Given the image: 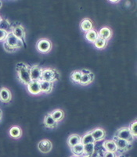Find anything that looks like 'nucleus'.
Here are the masks:
<instances>
[{"label":"nucleus","mask_w":137,"mask_h":157,"mask_svg":"<svg viewBox=\"0 0 137 157\" xmlns=\"http://www.w3.org/2000/svg\"><path fill=\"white\" fill-rule=\"evenodd\" d=\"M36 48L38 52H42V53H46V52H49L50 51L51 48H52V45H51V42H49V40L42 38V39H40L37 42Z\"/></svg>","instance_id":"0eeeda50"},{"label":"nucleus","mask_w":137,"mask_h":157,"mask_svg":"<svg viewBox=\"0 0 137 157\" xmlns=\"http://www.w3.org/2000/svg\"><path fill=\"white\" fill-rule=\"evenodd\" d=\"M25 46V44L21 42V40L18 39L15 35L11 32L8 33L6 38L4 41L3 47L6 52H15L17 49L21 48L22 47Z\"/></svg>","instance_id":"f03ea898"},{"label":"nucleus","mask_w":137,"mask_h":157,"mask_svg":"<svg viewBox=\"0 0 137 157\" xmlns=\"http://www.w3.org/2000/svg\"><path fill=\"white\" fill-rule=\"evenodd\" d=\"M43 123H44V125H45L47 128H56V127L57 126V124H58V122H57V121L53 118V117L51 116L50 113L45 115V118H44Z\"/></svg>","instance_id":"dca6fc26"},{"label":"nucleus","mask_w":137,"mask_h":157,"mask_svg":"<svg viewBox=\"0 0 137 157\" xmlns=\"http://www.w3.org/2000/svg\"><path fill=\"white\" fill-rule=\"evenodd\" d=\"M82 157H89V156H84V155H83V156H82Z\"/></svg>","instance_id":"e433bc0d"},{"label":"nucleus","mask_w":137,"mask_h":157,"mask_svg":"<svg viewBox=\"0 0 137 157\" xmlns=\"http://www.w3.org/2000/svg\"><path fill=\"white\" fill-rule=\"evenodd\" d=\"M60 79V74L57 70L53 68H46L42 70V81H49L53 83L54 81Z\"/></svg>","instance_id":"7ed1b4c3"},{"label":"nucleus","mask_w":137,"mask_h":157,"mask_svg":"<svg viewBox=\"0 0 137 157\" xmlns=\"http://www.w3.org/2000/svg\"><path fill=\"white\" fill-rule=\"evenodd\" d=\"M38 150L42 153H49L53 148L52 142L48 139H43L40 141L38 144Z\"/></svg>","instance_id":"6e6552de"},{"label":"nucleus","mask_w":137,"mask_h":157,"mask_svg":"<svg viewBox=\"0 0 137 157\" xmlns=\"http://www.w3.org/2000/svg\"><path fill=\"white\" fill-rule=\"evenodd\" d=\"M103 157H116V154L115 152H104Z\"/></svg>","instance_id":"7c9ffc66"},{"label":"nucleus","mask_w":137,"mask_h":157,"mask_svg":"<svg viewBox=\"0 0 137 157\" xmlns=\"http://www.w3.org/2000/svg\"><path fill=\"white\" fill-rule=\"evenodd\" d=\"M92 28H93V24L89 19H84L81 22V29L83 31L87 32V31L92 30Z\"/></svg>","instance_id":"412c9836"},{"label":"nucleus","mask_w":137,"mask_h":157,"mask_svg":"<svg viewBox=\"0 0 137 157\" xmlns=\"http://www.w3.org/2000/svg\"><path fill=\"white\" fill-rule=\"evenodd\" d=\"M93 142H96L94 141L93 138H92V135H91V132H87L86 134L83 135L82 138H81V143L82 145H86V144H89V143H93Z\"/></svg>","instance_id":"393cba45"},{"label":"nucleus","mask_w":137,"mask_h":157,"mask_svg":"<svg viewBox=\"0 0 137 157\" xmlns=\"http://www.w3.org/2000/svg\"><path fill=\"white\" fill-rule=\"evenodd\" d=\"M95 142L93 143H89L86 144V145H84V152H83V155L84 156H89L93 154L94 151H95ZM82 155V156H83Z\"/></svg>","instance_id":"6ab92c4d"},{"label":"nucleus","mask_w":137,"mask_h":157,"mask_svg":"<svg viewBox=\"0 0 137 157\" xmlns=\"http://www.w3.org/2000/svg\"><path fill=\"white\" fill-rule=\"evenodd\" d=\"M1 7H2V2L0 1V9H1Z\"/></svg>","instance_id":"f704fd0d"},{"label":"nucleus","mask_w":137,"mask_h":157,"mask_svg":"<svg viewBox=\"0 0 137 157\" xmlns=\"http://www.w3.org/2000/svg\"><path fill=\"white\" fill-rule=\"evenodd\" d=\"M12 94L10 91L6 88H0V101L3 103H8L11 101Z\"/></svg>","instance_id":"9b49d317"},{"label":"nucleus","mask_w":137,"mask_h":157,"mask_svg":"<svg viewBox=\"0 0 137 157\" xmlns=\"http://www.w3.org/2000/svg\"><path fill=\"white\" fill-rule=\"evenodd\" d=\"M10 28V24L8 21H5V20H1L0 21V29L5 30L7 31V29Z\"/></svg>","instance_id":"c85d7f7f"},{"label":"nucleus","mask_w":137,"mask_h":157,"mask_svg":"<svg viewBox=\"0 0 137 157\" xmlns=\"http://www.w3.org/2000/svg\"><path fill=\"white\" fill-rule=\"evenodd\" d=\"M81 72H82V78H81V81L79 82L80 85L85 86V85H88L92 83V81H93L94 78H95L93 73L87 69L82 70Z\"/></svg>","instance_id":"423d86ee"},{"label":"nucleus","mask_w":137,"mask_h":157,"mask_svg":"<svg viewBox=\"0 0 137 157\" xmlns=\"http://www.w3.org/2000/svg\"><path fill=\"white\" fill-rule=\"evenodd\" d=\"M115 137L118 138H121V139H123L127 141L128 142H131L132 143L133 141L135 140V138H134L133 135H132V133L130 132L128 128L126 127H124V128H121L120 129H118L115 133Z\"/></svg>","instance_id":"39448f33"},{"label":"nucleus","mask_w":137,"mask_h":157,"mask_svg":"<svg viewBox=\"0 0 137 157\" xmlns=\"http://www.w3.org/2000/svg\"><path fill=\"white\" fill-rule=\"evenodd\" d=\"M103 148H104V150L106 152H117V146L115 145V142L113 140H108V141H105L102 145Z\"/></svg>","instance_id":"2eb2a0df"},{"label":"nucleus","mask_w":137,"mask_h":157,"mask_svg":"<svg viewBox=\"0 0 137 157\" xmlns=\"http://www.w3.org/2000/svg\"><path fill=\"white\" fill-rule=\"evenodd\" d=\"M109 1L111 2H114V3H116V2H118L119 0H109Z\"/></svg>","instance_id":"2f4dec72"},{"label":"nucleus","mask_w":137,"mask_h":157,"mask_svg":"<svg viewBox=\"0 0 137 157\" xmlns=\"http://www.w3.org/2000/svg\"><path fill=\"white\" fill-rule=\"evenodd\" d=\"M93 43L95 45L96 48H97L98 49H104L107 46V45H108V41L98 37L97 39Z\"/></svg>","instance_id":"bb28decb"},{"label":"nucleus","mask_w":137,"mask_h":157,"mask_svg":"<svg viewBox=\"0 0 137 157\" xmlns=\"http://www.w3.org/2000/svg\"><path fill=\"white\" fill-rule=\"evenodd\" d=\"M98 37H99L98 36V33L93 29L87 31L86 34H85V38H86L87 41H88L89 42H92V43H93L97 39Z\"/></svg>","instance_id":"4be33fe9"},{"label":"nucleus","mask_w":137,"mask_h":157,"mask_svg":"<svg viewBox=\"0 0 137 157\" xmlns=\"http://www.w3.org/2000/svg\"><path fill=\"white\" fill-rule=\"evenodd\" d=\"M90 132L95 142H100L106 137V131H104L103 128H96V129L92 130Z\"/></svg>","instance_id":"9d476101"},{"label":"nucleus","mask_w":137,"mask_h":157,"mask_svg":"<svg viewBox=\"0 0 137 157\" xmlns=\"http://www.w3.org/2000/svg\"><path fill=\"white\" fill-rule=\"evenodd\" d=\"M71 152L74 154V155L76 156H81L83 155L84 152V145L82 143H79L78 145H75V146L71 147Z\"/></svg>","instance_id":"aec40b11"},{"label":"nucleus","mask_w":137,"mask_h":157,"mask_svg":"<svg viewBox=\"0 0 137 157\" xmlns=\"http://www.w3.org/2000/svg\"><path fill=\"white\" fill-rule=\"evenodd\" d=\"M1 20H2V19H1V18H0V21H1Z\"/></svg>","instance_id":"4c0bfd02"},{"label":"nucleus","mask_w":137,"mask_h":157,"mask_svg":"<svg viewBox=\"0 0 137 157\" xmlns=\"http://www.w3.org/2000/svg\"><path fill=\"white\" fill-rule=\"evenodd\" d=\"M12 33L18 38V39L21 40V42L25 44V46L26 45H25V31L22 26L18 25V26L15 27V28H14V30H13Z\"/></svg>","instance_id":"ddd939ff"},{"label":"nucleus","mask_w":137,"mask_h":157,"mask_svg":"<svg viewBox=\"0 0 137 157\" xmlns=\"http://www.w3.org/2000/svg\"><path fill=\"white\" fill-rule=\"evenodd\" d=\"M8 31H5V30L0 29V42H4L6 38L7 35H8Z\"/></svg>","instance_id":"c756f323"},{"label":"nucleus","mask_w":137,"mask_h":157,"mask_svg":"<svg viewBox=\"0 0 137 157\" xmlns=\"http://www.w3.org/2000/svg\"><path fill=\"white\" fill-rule=\"evenodd\" d=\"M50 114L53 117V118L57 122H59V121H62L63 118H64V112H63L61 109H55V110L53 111Z\"/></svg>","instance_id":"a878e982"},{"label":"nucleus","mask_w":137,"mask_h":157,"mask_svg":"<svg viewBox=\"0 0 137 157\" xmlns=\"http://www.w3.org/2000/svg\"><path fill=\"white\" fill-rule=\"evenodd\" d=\"M98 36L99 38H103V39L108 41V39H110L111 37V31L109 28H103L100 30L99 33H98Z\"/></svg>","instance_id":"a211bd4d"},{"label":"nucleus","mask_w":137,"mask_h":157,"mask_svg":"<svg viewBox=\"0 0 137 157\" xmlns=\"http://www.w3.org/2000/svg\"><path fill=\"white\" fill-rule=\"evenodd\" d=\"M2 110H1V109H0V121H1V120H2Z\"/></svg>","instance_id":"473e14b6"},{"label":"nucleus","mask_w":137,"mask_h":157,"mask_svg":"<svg viewBox=\"0 0 137 157\" xmlns=\"http://www.w3.org/2000/svg\"><path fill=\"white\" fill-rule=\"evenodd\" d=\"M42 70L39 67L38 65H34L31 67L30 74H31V81H42Z\"/></svg>","instance_id":"1a4fd4ad"},{"label":"nucleus","mask_w":137,"mask_h":157,"mask_svg":"<svg viewBox=\"0 0 137 157\" xmlns=\"http://www.w3.org/2000/svg\"><path fill=\"white\" fill-rule=\"evenodd\" d=\"M71 157H79V156H76V155H73V156H71Z\"/></svg>","instance_id":"c9c22d12"},{"label":"nucleus","mask_w":137,"mask_h":157,"mask_svg":"<svg viewBox=\"0 0 137 157\" xmlns=\"http://www.w3.org/2000/svg\"><path fill=\"white\" fill-rule=\"evenodd\" d=\"M82 72L81 71H75L71 73V80L72 82L75 84H79L80 81H81V78H82Z\"/></svg>","instance_id":"b1692460"},{"label":"nucleus","mask_w":137,"mask_h":157,"mask_svg":"<svg viewBox=\"0 0 137 157\" xmlns=\"http://www.w3.org/2000/svg\"><path fill=\"white\" fill-rule=\"evenodd\" d=\"M30 71H31V67L28 64H25L24 63H18L16 65V71L18 74V78L20 82L23 85H27L31 81Z\"/></svg>","instance_id":"f257e3e1"},{"label":"nucleus","mask_w":137,"mask_h":157,"mask_svg":"<svg viewBox=\"0 0 137 157\" xmlns=\"http://www.w3.org/2000/svg\"><path fill=\"white\" fill-rule=\"evenodd\" d=\"M113 141L115 142V145L117 146V152H120V153H125L132 148V143L127 142L125 140L117 138L115 136H114L113 138Z\"/></svg>","instance_id":"20e7f679"},{"label":"nucleus","mask_w":137,"mask_h":157,"mask_svg":"<svg viewBox=\"0 0 137 157\" xmlns=\"http://www.w3.org/2000/svg\"><path fill=\"white\" fill-rule=\"evenodd\" d=\"M128 129H129L130 132L132 133V135L134 136V138H136V136H137V123H136V121H134L133 123H132V124H130V126H129V128H128Z\"/></svg>","instance_id":"cd10ccee"},{"label":"nucleus","mask_w":137,"mask_h":157,"mask_svg":"<svg viewBox=\"0 0 137 157\" xmlns=\"http://www.w3.org/2000/svg\"><path fill=\"white\" fill-rule=\"evenodd\" d=\"M40 88H41V92H44V93H50L52 92L53 88V83L49 82V81H40Z\"/></svg>","instance_id":"4468645a"},{"label":"nucleus","mask_w":137,"mask_h":157,"mask_svg":"<svg viewBox=\"0 0 137 157\" xmlns=\"http://www.w3.org/2000/svg\"><path fill=\"white\" fill-rule=\"evenodd\" d=\"M27 88L28 92L32 95H38L41 93L39 81H31L28 85H27Z\"/></svg>","instance_id":"f8f14e48"},{"label":"nucleus","mask_w":137,"mask_h":157,"mask_svg":"<svg viewBox=\"0 0 137 157\" xmlns=\"http://www.w3.org/2000/svg\"><path fill=\"white\" fill-rule=\"evenodd\" d=\"M10 135L14 138H19L22 135V131L21 128L18 126H14L10 129Z\"/></svg>","instance_id":"5701e85b"},{"label":"nucleus","mask_w":137,"mask_h":157,"mask_svg":"<svg viewBox=\"0 0 137 157\" xmlns=\"http://www.w3.org/2000/svg\"><path fill=\"white\" fill-rule=\"evenodd\" d=\"M81 138L82 137H80L78 135H71L68 137L67 142L70 148L75 146V145H78V144L81 143Z\"/></svg>","instance_id":"f3484780"},{"label":"nucleus","mask_w":137,"mask_h":157,"mask_svg":"<svg viewBox=\"0 0 137 157\" xmlns=\"http://www.w3.org/2000/svg\"><path fill=\"white\" fill-rule=\"evenodd\" d=\"M116 157H128V156H126L125 155H118V156H117L116 155Z\"/></svg>","instance_id":"72a5a7b5"}]
</instances>
